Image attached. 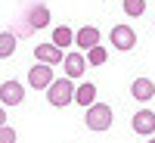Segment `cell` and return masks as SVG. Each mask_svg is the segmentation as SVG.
<instances>
[{
	"instance_id": "obj_1",
	"label": "cell",
	"mask_w": 155,
	"mask_h": 143,
	"mask_svg": "<svg viewBox=\"0 0 155 143\" xmlns=\"http://www.w3.org/2000/svg\"><path fill=\"white\" fill-rule=\"evenodd\" d=\"M115 121V115L109 109V103H93V106H87L84 109V124H87V131H109Z\"/></svg>"
},
{
	"instance_id": "obj_2",
	"label": "cell",
	"mask_w": 155,
	"mask_h": 143,
	"mask_svg": "<svg viewBox=\"0 0 155 143\" xmlns=\"http://www.w3.org/2000/svg\"><path fill=\"white\" fill-rule=\"evenodd\" d=\"M74 97V81H68V78H59V81H53L47 87V103L56 109H65L68 103Z\"/></svg>"
},
{
	"instance_id": "obj_3",
	"label": "cell",
	"mask_w": 155,
	"mask_h": 143,
	"mask_svg": "<svg viewBox=\"0 0 155 143\" xmlns=\"http://www.w3.org/2000/svg\"><path fill=\"white\" fill-rule=\"evenodd\" d=\"M109 44L115 50H121V53H127V50L137 47V31L130 28V25H115V28L109 31Z\"/></svg>"
},
{
	"instance_id": "obj_4",
	"label": "cell",
	"mask_w": 155,
	"mask_h": 143,
	"mask_svg": "<svg viewBox=\"0 0 155 143\" xmlns=\"http://www.w3.org/2000/svg\"><path fill=\"white\" fill-rule=\"evenodd\" d=\"M130 128H134V134H140V137H152V134H155V112H152V109L134 112Z\"/></svg>"
},
{
	"instance_id": "obj_5",
	"label": "cell",
	"mask_w": 155,
	"mask_h": 143,
	"mask_svg": "<svg viewBox=\"0 0 155 143\" xmlns=\"http://www.w3.org/2000/svg\"><path fill=\"white\" fill-rule=\"evenodd\" d=\"M19 103H25V87L9 78L0 84V106H19Z\"/></svg>"
},
{
	"instance_id": "obj_6",
	"label": "cell",
	"mask_w": 155,
	"mask_h": 143,
	"mask_svg": "<svg viewBox=\"0 0 155 143\" xmlns=\"http://www.w3.org/2000/svg\"><path fill=\"white\" fill-rule=\"evenodd\" d=\"M62 66H65V78H68V81H74V78H81V75H84L87 59H84L81 50H71V53L62 56Z\"/></svg>"
},
{
	"instance_id": "obj_7",
	"label": "cell",
	"mask_w": 155,
	"mask_h": 143,
	"mask_svg": "<svg viewBox=\"0 0 155 143\" xmlns=\"http://www.w3.org/2000/svg\"><path fill=\"white\" fill-rule=\"evenodd\" d=\"M28 84H31L34 90H47L50 84H53V69L44 66V62L31 66V69H28Z\"/></svg>"
},
{
	"instance_id": "obj_8",
	"label": "cell",
	"mask_w": 155,
	"mask_h": 143,
	"mask_svg": "<svg viewBox=\"0 0 155 143\" xmlns=\"http://www.w3.org/2000/svg\"><path fill=\"white\" fill-rule=\"evenodd\" d=\"M74 44H78L81 53L99 47V28H96V25H84V28H78V31H74Z\"/></svg>"
},
{
	"instance_id": "obj_9",
	"label": "cell",
	"mask_w": 155,
	"mask_h": 143,
	"mask_svg": "<svg viewBox=\"0 0 155 143\" xmlns=\"http://www.w3.org/2000/svg\"><path fill=\"white\" fill-rule=\"evenodd\" d=\"M25 25L28 28H47L50 25V9L44 6V3H34V6H28V12H25Z\"/></svg>"
},
{
	"instance_id": "obj_10",
	"label": "cell",
	"mask_w": 155,
	"mask_h": 143,
	"mask_svg": "<svg viewBox=\"0 0 155 143\" xmlns=\"http://www.w3.org/2000/svg\"><path fill=\"white\" fill-rule=\"evenodd\" d=\"M62 56H65V53H62L59 47H53V44H37L34 47V59L44 62V66H50V69H53L56 62H62Z\"/></svg>"
},
{
	"instance_id": "obj_11",
	"label": "cell",
	"mask_w": 155,
	"mask_h": 143,
	"mask_svg": "<svg viewBox=\"0 0 155 143\" xmlns=\"http://www.w3.org/2000/svg\"><path fill=\"white\" fill-rule=\"evenodd\" d=\"M71 103H78L81 109L93 106V103H96V84H90V81L78 84V87H74V97H71Z\"/></svg>"
},
{
	"instance_id": "obj_12",
	"label": "cell",
	"mask_w": 155,
	"mask_h": 143,
	"mask_svg": "<svg viewBox=\"0 0 155 143\" xmlns=\"http://www.w3.org/2000/svg\"><path fill=\"white\" fill-rule=\"evenodd\" d=\"M130 94H134V100H140V103H149V100L155 97V84L149 81V78H134Z\"/></svg>"
},
{
	"instance_id": "obj_13",
	"label": "cell",
	"mask_w": 155,
	"mask_h": 143,
	"mask_svg": "<svg viewBox=\"0 0 155 143\" xmlns=\"http://www.w3.org/2000/svg\"><path fill=\"white\" fill-rule=\"evenodd\" d=\"M16 44H19V37H16V31H0V59H9L12 53H16Z\"/></svg>"
},
{
	"instance_id": "obj_14",
	"label": "cell",
	"mask_w": 155,
	"mask_h": 143,
	"mask_svg": "<svg viewBox=\"0 0 155 143\" xmlns=\"http://www.w3.org/2000/svg\"><path fill=\"white\" fill-rule=\"evenodd\" d=\"M53 47H59V50H65V47H71L74 44V31L68 28V25H59V28L53 31V41H50Z\"/></svg>"
},
{
	"instance_id": "obj_15",
	"label": "cell",
	"mask_w": 155,
	"mask_h": 143,
	"mask_svg": "<svg viewBox=\"0 0 155 143\" xmlns=\"http://www.w3.org/2000/svg\"><path fill=\"white\" fill-rule=\"evenodd\" d=\"M84 59H87V66H102V62L109 59V53H106V47L99 44V47H93V50H87Z\"/></svg>"
},
{
	"instance_id": "obj_16",
	"label": "cell",
	"mask_w": 155,
	"mask_h": 143,
	"mask_svg": "<svg viewBox=\"0 0 155 143\" xmlns=\"http://www.w3.org/2000/svg\"><path fill=\"white\" fill-rule=\"evenodd\" d=\"M121 6H124V12H127L130 19H140V16L146 12V0H124Z\"/></svg>"
},
{
	"instance_id": "obj_17",
	"label": "cell",
	"mask_w": 155,
	"mask_h": 143,
	"mask_svg": "<svg viewBox=\"0 0 155 143\" xmlns=\"http://www.w3.org/2000/svg\"><path fill=\"white\" fill-rule=\"evenodd\" d=\"M16 140H19V137H16V131H12L9 124L0 128V143H16Z\"/></svg>"
},
{
	"instance_id": "obj_18",
	"label": "cell",
	"mask_w": 155,
	"mask_h": 143,
	"mask_svg": "<svg viewBox=\"0 0 155 143\" xmlns=\"http://www.w3.org/2000/svg\"><path fill=\"white\" fill-rule=\"evenodd\" d=\"M6 124V112H3V106H0V128Z\"/></svg>"
},
{
	"instance_id": "obj_19",
	"label": "cell",
	"mask_w": 155,
	"mask_h": 143,
	"mask_svg": "<svg viewBox=\"0 0 155 143\" xmlns=\"http://www.w3.org/2000/svg\"><path fill=\"white\" fill-rule=\"evenodd\" d=\"M146 143H155V137H149V140H146Z\"/></svg>"
}]
</instances>
